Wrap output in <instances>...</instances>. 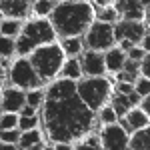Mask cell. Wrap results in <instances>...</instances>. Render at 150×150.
Returning <instances> with one entry per match:
<instances>
[{"instance_id":"obj_1","label":"cell","mask_w":150,"mask_h":150,"mask_svg":"<svg viewBox=\"0 0 150 150\" xmlns=\"http://www.w3.org/2000/svg\"><path fill=\"white\" fill-rule=\"evenodd\" d=\"M44 98V124L54 142L70 144L94 126V112L82 102L74 80L62 78L54 82Z\"/></svg>"},{"instance_id":"obj_2","label":"cell","mask_w":150,"mask_h":150,"mask_svg":"<svg viewBox=\"0 0 150 150\" xmlns=\"http://www.w3.org/2000/svg\"><path fill=\"white\" fill-rule=\"evenodd\" d=\"M94 22V8L90 2H56L52 10V26L58 34L76 38Z\"/></svg>"},{"instance_id":"obj_3","label":"cell","mask_w":150,"mask_h":150,"mask_svg":"<svg viewBox=\"0 0 150 150\" xmlns=\"http://www.w3.org/2000/svg\"><path fill=\"white\" fill-rule=\"evenodd\" d=\"M30 64L34 66L40 80H52L64 66V50L60 44H54V42L46 46H38L32 52Z\"/></svg>"},{"instance_id":"obj_4","label":"cell","mask_w":150,"mask_h":150,"mask_svg":"<svg viewBox=\"0 0 150 150\" xmlns=\"http://www.w3.org/2000/svg\"><path fill=\"white\" fill-rule=\"evenodd\" d=\"M110 80H106L102 76H96V78H86L80 84H76V92L82 98V102L86 104L90 110H98L102 108V104L108 100L110 96Z\"/></svg>"},{"instance_id":"obj_5","label":"cell","mask_w":150,"mask_h":150,"mask_svg":"<svg viewBox=\"0 0 150 150\" xmlns=\"http://www.w3.org/2000/svg\"><path fill=\"white\" fill-rule=\"evenodd\" d=\"M114 26L106 22H92L86 32V44L92 52L112 50L114 48Z\"/></svg>"},{"instance_id":"obj_6","label":"cell","mask_w":150,"mask_h":150,"mask_svg":"<svg viewBox=\"0 0 150 150\" xmlns=\"http://www.w3.org/2000/svg\"><path fill=\"white\" fill-rule=\"evenodd\" d=\"M10 80L20 86V88H28V90H38V86L42 84L40 76L36 74L34 66L30 64V60L26 58H18L10 68Z\"/></svg>"},{"instance_id":"obj_7","label":"cell","mask_w":150,"mask_h":150,"mask_svg":"<svg viewBox=\"0 0 150 150\" xmlns=\"http://www.w3.org/2000/svg\"><path fill=\"white\" fill-rule=\"evenodd\" d=\"M22 36H26L32 42V46L38 48V46L52 44L54 38H56V30H54L52 22H48V20H32L24 26Z\"/></svg>"},{"instance_id":"obj_8","label":"cell","mask_w":150,"mask_h":150,"mask_svg":"<svg viewBox=\"0 0 150 150\" xmlns=\"http://www.w3.org/2000/svg\"><path fill=\"white\" fill-rule=\"evenodd\" d=\"M100 138L104 150H128V132L118 124H106Z\"/></svg>"},{"instance_id":"obj_9","label":"cell","mask_w":150,"mask_h":150,"mask_svg":"<svg viewBox=\"0 0 150 150\" xmlns=\"http://www.w3.org/2000/svg\"><path fill=\"white\" fill-rule=\"evenodd\" d=\"M146 36V28L142 22H132V20H122L114 26V38L116 40H126L130 44L142 42Z\"/></svg>"},{"instance_id":"obj_10","label":"cell","mask_w":150,"mask_h":150,"mask_svg":"<svg viewBox=\"0 0 150 150\" xmlns=\"http://www.w3.org/2000/svg\"><path fill=\"white\" fill-rule=\"evenodd\" d=\"M116 12H120L124 16V20H132V22H140L144 18V10L148 6V2L142 0H120L114 4Z\"/></svg>"},{"instance_id":"obj_11","label":"cell","mask_w":150,"mask_h":150,"mask_svg":"<svg viewBox=\"0 0 150 150\" xmlns=\"http://www.w3.org/2000/svg\"><path fill=\"white\" fill-rule=\"evenodd\" d=\"M32 8V2H26V0H2L0 2V12L6 14L10 20H18L24 18Z\"/></svg>"},{"instance_id":"obj_12","label":"cell","mask_w":150,"mask_h":150,"mask_svg":"<svg viewBox=\"0 0 150 150\" xmlns=\"http://www.w3.org/2000/svg\"><path fill=\"white\" fill-rule=\"evenodd\" d=\"M82 72H86L90 78H96V76H102L106 66H104V56L100 52H86L84 58H82Z\"/></svg>"},{"instance_id":"obj_13","label":"cell","mask_w":150,"mask_h":150,"mask_svg":"<svg viewBox=\"0 0 150 150\" xmlns=\"http://www.w3.org/2000/svg\"><path fill=\"white\" fill-rule=\"evenodd\" d=\"M26 104V94L22 90H16V88H8L2 94V108L6 112H18Z\"/></svg>"},{"instance_id":"obj_14","label":"cell","mask_w":150,"mask_h":150,"mask_svg":"<svg viewBox=\"0 0 150 150\" xmlns=\"http://www.w3.org/2000/svg\"><path fill=\"white\" fill-rule=\"evenodd\" d=\"M124 62H126V54L120 50V48H112L108 50V54L104 56V66L108 70H122L124 68Z\"/></svg>"},{"instance_id":"obj_15","label":"cell","mask_w":150,"mask_h":150,"mask_svg":"<svg viewBox=\"0 0 150 150\" xmlns=\"http://www.w3.org/2000/svg\"><path fill=\"white\" fill-rule=\"evenodd\" d=\"M124 120L128 122L130 128H136V130H140V128H148V114L142 112V110H128Z\"/></svg>"},{"instance_id":"obj_16","label":"cell","mask_w":150,"mask_h":150,"mask_svg":"<svg viewBox=\"0 0 150 150\" xmlns=\"http://www.w3.org/2000/svg\"><path fill=\"white\" fill-rule=\"evenodd\" d=\"M130 146H132V150H148L150 148V132H148V128H140L138 132L132 136Z\"/></svg>"},{"instance_id":"obj_17","label":"cell","mask_w":150,"mask_h":150,"mask_svg":"<svg viewBox=\"0 0 150 150\" xmlns=\"http://www.w3.org/2000/svg\"><path fill=\"white\" fill-rule=\"evenodd\" d=\"M80 62L76 60V58H72L68 60L64 66H62V74H64V78H68V80H76V78H80Z\"/></svg>"},{"instance_id":"obj_18","label":"cell","mask_w":150,"mask_h":150,"mask_svg":"<svg viewBox=\"0 0 150 150\" xmlns=\"http://www.w3.org/2000/svg\"><path fill=\"white\" fill-rule=\"evenodd\" d=\"M40 140H42V134H40V132H38V130L34 128V130L22 132V134H20V140H18V142H20V146H22V148H30V146L38 144Z\"/></svg>"},{"instance_id":"obj_19","label":"cell","mask_w":150,"mask_h":150,"mask_svg":"<svg viewBox=\"0 0 150 150\" xmlns=\"http://www.w3.org/2000/svg\"><path fill=\"white\" fill-rule=\"evenodd\" d=\"M132 106L128 102V96H122V94H116L114 100H112V110L116 112V116H126V112Z\"/></svg>"},{"instance_id":"obj_20","label":"cell","mask_w":150,"mask_h":150,"mask_svg":"<svg viewBox=\"0 0 150 150\" xmlns=\"http://www.w3.org/2000/svg\"><path fill=\"white\" fill-rule=\"evenodd\" d=\"M62 50L68 54V56H78L82 52V42H80V38H66L64 40V46H62Z\"/></svg>"},{"instance_id":"obj_21","label":"cell","mask_w":150,"mask_h":150,"mask_svg":"<svg viewBox=\"0 0 150 150\" xmlns=\"http://www.w3.org/2000/svg\"><path fill=\"white\" fill-rule=\"evenodd\" d=\"M14 50H16V42L12 40V38H6V36H0V56L8 58L14 54Z\"/></svg>"},{"instance_id":"obj_22","label":"cell","mask_w":150,"mask_h":150,"mask_svg":"<svg viewBox=\"0 0 150 150\" xmlns=\"http://www.w3.org/2000/svg\"><path fill=\"white\" fill-rule=\"evenodd\" d=\"M0 32H2V36H6V38L16 36L20 32V22H16V20H6V22H2V26H0Z\"/></svg>"},{"instance_id":"obj_23","label":"cell","mask_w":150,"mask_h":150,"mask_svg":"<svg viewBox=\"0 0 150 150\" xmlns=\"http://www.w3.org/2000/svg\"><path fill=\"white\" fill-rule=\"evenodd\" d=\"M18 120L20 118L14 112H6L4 116H0V130H12V128H16Z\"/></svg>"},{"instance_id":"obj_24","label":"cell","mask_w":150,"mask_h":150,"mask_svg":"<svg viewBox=\"0 0 150 150\" xmlns=\"http://www.w3.org/2000/svg\"><path fill=\"white\" fill-rule=\"evenodd\" d=\"M18 126H20V130H22V132L34 130V128L38 126V116H20Z\"/></svg>"},{"instance_id":"obj_25","label":"cell","mask_w":150,"mask_h":150,"mask_svg":"<svg viewBox=\"0 0 150 150\" xmlns=\"http://www.w3.org/2000/svg\"><path fill=\"white\" fill-rule=\"evenodd\" d=\"M42 100H44V92L42 90H30L26 94V104L32 106V108H38L42 104Z\"/></svg>"},{"instance_id":"obj_26","label":"cell","mask_w":150,"mask_h":150,"mask_svg":"<svg viewBox=\"0 0 150 150\" xmlns=\"http://www.w3.org/2000/svg\"><path fill=\"white\" fill-rule=\"evenodd\" d=\"M32 6H34V12H36V14H40V16H46L48 12H52V10H54L56 2H48V0H40V2H34Z\"/></svg>"},{"instance_id":"obj_27","label":"cell","mask_w":150,"mask_h":150,"mask_svg":"<svg viewBox=\"0 0 150 150\" xmlns=\"http://www.w3.org/2000/svg\"><path fill=\"white\" fill-rule=\"evenodd\" d=\"M98 18H100V22H106V24H112L118 20V12L110 6V8H104V10L98 12Z\"/></svg>"},{"instance_id":"obj_28","label":"cell","mask_w":150,"mask_h":150,"mask_svg":"<svg viewBox=\"0 0 150 150\" xmlns=\"http://www.w3.org/2000/svg\"><path fill=\"white\" fill-rule=\"evenodd\" d=\"M0 140L6 144H16L20 140V132H16V128L12 130H0Z\"/></svg>"},{"instance_id":"obj_29","label":"cell","mask_w":150,"mask_h":150,"mask_svg":"<svg viewBox=\"0 0 150 150\" xmlns=\"http://www.w3.org/2000/svg\"><path fill=\"white\" fill-rule=\"evenodd\" d=\"M16 50H18V54H30V52H34L36 48L32 46V42L26 36H20L18 42H16Z\"/></svg>"},{"instance_id":"obj_30","label":"cell","mask_w":150,"mask_h":150,"mask_svg":"<svg viewBox=\"0 0 150 150\" xmlns=\"http://www.w3.org/2000/svg\"><path fill=\"white\" fill-rule=\"evenodd\" d=\"M134 92L138 94L140 98L144 96H148V92H150V82H148V78H140L138 82H136V88H134Z\"/></svg>"},{"instance_id":"obj_31","label":"cell","mask_w":150,"mask_h":150,"mask_svg":"<svg viewBox=\"0 0 150 150\" xmlns=\"http://www.w3.org/2000/svg\"><path fill=\"white\" fill-rule=\"evenodd\" d=\"M100 120H102L104 124H114L116 120V112L112 110V106H108V108H102V112H100Z\"/></svg>"},{"instance_id":"obj_32","label":"cell","mask_w":150,"mask_h":150,"mask_svg":"<svg viewBox=\"0 0 150 150\" xmlns=\"http://www.w3.org/2000/svg\"><path fill=\"white\" fill-rule=\"evenodd\" d=\"M146 56V52L142 50V48H130L128 50V60H132V62H138L142 58Z\"/></svg>"},{"instance_id":"obj_33","label":"cell","mask_w":150,"mask_h":150,"mask_svg":"<svg viewBox=\"0 0 150 150\" xmlns=\"http://www.w3.org/2000/svg\"><path fill=\"white\" fill-rule=\"evenodd\" d=\"M134 92V86L132 84H126V82H120L118 84V94H122V96H128V94Z\"/></svg>"},{"instance_id":"obj_34","label":"cell","mask_w":150,"mask_h":150,"mask_svg":"<svg viewBox=\"0 0 150 150\" xmlns=\"http://www.w3.org/2000/svg\"><path fill=\"white\" fill-rule=\"evenodd\" d=\"M140 70L144 72V78H148V74H150V58H148V54L142 58V66H140Z\"/></svg>"},{"instance_id":"obj_35","label":"cell","mask_w":150,"mask_h":150,"mask_svg":"<svg viewBox=\"0 0 150 150\" xmlns=\"http://www.w3.org/2000/svg\"><path fill=\"white\" fill-rule=\"evenodd\" d=\"M124 70H126V72H130V74H136V70H138V64L126 58V62H124Z\"/></svg>"},{"instance_id":"obj_36","label":"cell","mask_w":150,"mask_h":150,"mask_svg":"<svg viewBox=\"0 0 150 150\" xmlns=\"http://www.w3.org/2000/svg\"><path fill=\"white\" fill-rule=\"evenodd\" d=\"M136 74H130V72H120V82H126V84H132Z\"/></svg>"},{"instance_id":"obj_37","label":"cell","mask_w":150,"mask_h":150,"mask_svg":"<svg viewBox=\"0 0 150 150\" xmlns=\"http://www.w3.org/2000/svg\"><path fill=\"white\" fill-rule=\"evenodd\" d=\"M20 110H22V116H36V108L28 106V104H24Z\"/></svg>"},{"instance_id":"obj_38","label":"cell","mask_w":150,"mask_h":150,"mask_svg":"<svg viewBox=\"0 0 150 150\" xmlns=\"http://www.w3.org/2000/svg\"><path fill=\"white\" fill-rule=\"evenodd\" d=\"M128 102H130V106H134V104H138V102H140V96H138L136 92L128 94Z\"/></svg>"},{"instance_id":"obj_39","label":"cell","mask_w":150,"mask_h":150,"mask_svg":"<svg viewBox=\"0 0 150 150\" xmlns=\"http://www.w3.org/2000/svg\"><path fill=\"white\" fill-rule=\"evenodd\" d=\"M54 150H72V146H70V144H66V142H56Z\"/></svg>"},{"instance_id":"obj_40","label":"cell","mask_w":150,"mask_h":150,"mask_svg":"<svg viewBox=\"0 0 150 150\" xmlns=\"http://www.w3.org/2000/svg\"><path fill=\"white\" fill-rule=\"evenodd\" d=\"M148 110H150V98L146 96V98H144V102H142V112H146V114H148Z\"/></svg>"},{"instance_id":"obj_41","label":"cell","mask_w":150,"mask_h":150,"mask_svg":"<svg viewBox=\"0 0 150 150\" xmlns=\"http://www.w3.org/2000/svg\"><path fill=\"white\" fill-rule=\"evenodd\" d=\"M86 144H90V146H94V148H98V146H100V140L96 138V136H92V138L88 140V142H86Z\"/></svg>"},{"instance_id":"obj_42","label":"cell","mask_w":150,"mask_h":150,"mask_svg":"<svg viewBox=\"0 0 150 150\" xmlns=\"http://www.w3.org/2000/svg\"><path fill=\"white\" fill-rule=\"evenodd\" d=\"M0 150H16L14 144H6V142H0Z\"/></svg>"},{"instance_id":"obj_43","label":"cell","mask_w":150,"mask_h":150,"mask_svg":"<svg viewBox=\"0 0 150 150\" xmlns=\"http://www.w3.org/2000/svg\"><path fill=\"white\" fill-rule=\"evenodd\" d=\"M130 48H134V44H130V42H126V40H122V48H120V50L124 52V50H130Z\"/></svg>"},{"instance_id":"obj_44","label":"cell","mask_w":150,"mask_h":150,"mask_svg":"<svg viewBox=\"0 0 150 150\" xmlns=\"http://www.w3.org/2000/svg\"><path fill=\"white\" fill-rule=\"evenodd\" d=\"M76 150H98V148H94V146H90V144H80Z\"/></svg>"},{"instance_id":"obj_45","label":"cell","mask_w":150,"mask_h":150,"mask_svg":"<svg viewBox=\"0 0 150 150\" xmlns=\"http://www.w3.org/2000/svg\"><path fill=\"white\" fill-rule=\"evenodd\" d=\"M28 150H44V146H42V142H38V144H34V146H30Z\"/></svg>"},{"instance_id":"obj_46","label":"cell","mask_w":150,"mask_h":150,"mask_svg":"<svg viewBox=\"0 0 150 150\" xmlns=\"http://www.w3.org/2000/svg\"><path fill=\"white\" fill-rule=\"evenodd\" d=\"M2 82H4V70H2V66H0V86H2Z\"/></svg>"},{"instance_id":"obj_47","label":"cell","mask_w":150,"mask_h":150,"mask_svg":"<svg viewBox=\"0 0 150 150\" xmlns=\"http://www.w3.org/2000/svg\"><path fill=\"white\" fill-rule=\"evenodd\" d=\"M44 150H54V148H44Z\"/></svg>"},{"instance_id":"obj_48","label":"cell","mask_w":150,"mask_h":150,"mask_svg":"<svg viewBox=\"0 0 150 150\" xmlns=\"http://www.w3.org/2000/svg\"><path fill=\"white\" fill-rule=\"evenodd\" d=\"M22 150H28V148H22Z\"/></svg>"}]
</instances>
